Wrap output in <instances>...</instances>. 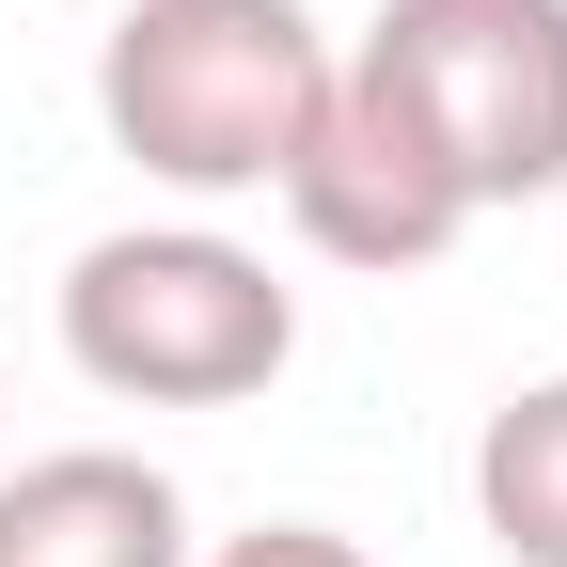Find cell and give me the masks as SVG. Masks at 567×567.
I'll return each mask as SVG.
<instances>
[{
  "instance_id": "obj_1",
  "label": "cell",
  "mask_w": 567,
  "mask_h": 567,
  "mask_svg": "<svg viewBox=\"0 0 567 567\" xmlns=\"http://www.w3.org/2000/svg\"><path fill=\"white\" fill-rule=\"evenodd\" d=\"M331 95V32L300 0H126L95 48V126L111 158H142L189 205H252L284 189L300 126Z\"/></svg>"
},
{
  "instance_id": "obj_2",
  "label": "cell",
  "mask_w": 567,
  "mask_h": 567,
  "mask_svg": "<svg viewBox=\"0 0 567 567\" xmlns=\"http://www.w3.org/2000/svg\"><path fill=\"white\" fill-rule=\"evenodd\" d=\"M63 363L126 410H237L300 363V284L221 221H126L63 268Z\"/></svg>"
},
{
  "instance_id": "obj_3",
  "label": "cell",
  "mask_w": 567,
  "mask_h": 567,
  "mask_svg": "<svg viewBox=\"0 0 567 567\" xmlns=\"http://www.w3.org/2000/svg\"><path fill=\"white\" fill-rule=\"evenodd\" d=\"M363 63H394V95L457 158L473 221L567 189V0H379Z\"/></svg>"
},
{
  "instance_id": "obj_4",
  "label": "cell",
  "mask_w": 567,
  "mask_h": 567,
  "mask_svg": "<svg viewBox=\"0 0 567 567\" xmlns=\"http://www.w3.org/2000/svg\"><path fill=\"white\" fill-rule=\"evenodd\" d=\"M284 221H300V252H331V268H442L457 237H473V189H457V158L425 142V111L394 95V63H363V48H331V95H316V126H300V158H284Z\"/></svg>"
},
{
  "instance_id": "obj_5",
  "label": "cell",
  "mask_w": 567,
  "mask_h": 567,
  "mask_svg": "<svg viewBox=\"0 0 567 567\" xmlns=\"http://www.w3.org/2000/svg\"><path fill=\"white\" fill-rule=\"evenodd\" d=\"M0 567H189V505L158 457L63 442L0 473Z\"/></svg>"
},
{
  "instance_id": "obj_6",
  "label": "cell",
  "mask_w": 567,
  "mask_h": 567,
  "mask_svg": "<svg viewBox=\"0 0 567 567\" xmlns=\"http://www.w3.org/2000/svg\"><path fill=\"white\" fill-rule=\"evenodd\" d=\"M473 520L505 567H567V379H520L473 425Z\"/></svg>"
},
{
  "instance_id": "obj_7",
  "label": "cell",
  "mask_w": 567,
  "mask_h": 567,
  "mask_svg": "<svg viewBox=\"0 0 567 567\" xmlns=\"http://www.w3.org/2000/svg\"><path fill=\"white\" fill-rule=\"evenodd\" d=\"M189 567H363V536H331V520H252V536L189 551Z\"/></svg>"
}]
</instances>
